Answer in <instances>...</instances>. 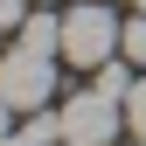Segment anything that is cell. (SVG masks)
Here are the masks:
<instances>
[{
	"label": "cell",
	"mask_w": 146,
	"mask_h": 146,
	"mask_svg": "<svg viewBox=\"0 0 146 146\" xmlns=\"http://www.w3.org/2000/svg\"><path fill=\"white\" fill-rule=\"evenodd\" d=\"M132 84H139V70H132V63H118V56H111V63H98V90H104V98H118V104H125V90H132Z\"/></svg>",
	"instance_id": "obj_5"
},
{
	"label": "cell",
	"mask_w": 146,
	"mask_h": 146,
	"mask_svg": "<svg viewBox=\"0 0 146 146\" xmlns=\"http://www.w3.org/2000/svg\"><path fill=\"white\" fill-rule=\"evenodd\" d=\"M56 111H63V146H111V139H118V125H125V104H118V98H104L98 84L77 90V98H63Z\"/></svg>",
	"instance_id": "obj_3"
},
{
	"label": "cell",
	"mask_w": 146,
	"mask_h": 146,
	"mask_svg": "<svg viewBox=\"0 0 146 146\" xmlns=\"http://www.w3.org/2000/svg\"><path fill=\"white\" fill-rule=\"evenodd\" d=\"M0 146H42V139H35V132H28V125H14V132H7V139H0Z\"/></svg>",
	"instance_id": "obj_9"
},
{
	"label": "cell",
	"mask_w": 146,
	"mask_h": 146,
	"mask_svg": "<svg viewBox=\"0 0 146 146\" xmlns=\"http://www.w3.org/2000/svg\"><path fill=\"white\" fill-rule=\"evenodd\" d=\"M0 98H7L21 118H28V111H49V98H56V56L14 42L7 56H0Z\"/></svg>",
	"instance_id": "obj_2"
},
{
	"label": "cell",
	"mask_w": 146,
	"mask_h": 146,
	"mask_svg": "<svg viewBox=\"0 0 146 146\" xmlns=\"http://www.w3.org/2000/svg\"><path fill=\"white\" fill-rule=\"evenodd\" d=\"M118 42H125V21H118L111 7H98V0L63 7V63L98 70V63H111V56H118Z\"/></svg>",
	"instance_id": "obj_1"
},
{
	"label": "cell",
	"mask_w": 146,
	"mask_h": 146,
	"mask_svg": "<svg viewBox=\"0 0 146 146\" xmlns=\"http://www.w3.org/2000/svg\"><path fill=\"white\" fill-rule=\"evenodd\" d=\"M132 7H139V14H146V0H132Z\"/></svg>",
	"instance_id": "obj_11"
},
{
	"label": "cell",
	"mask_w": 146,
	"mask_h": 146,
	"mask_svg": "<svg viewBox=\"0 0 146 146\" xmlns=\"http://www.w3.org/2000/svg\"><path fill=\"white\" fill-rule=\"evenodd\" d=\"M118 56H125V63H146V14H132V21H125V42H118Z\"/></svg>",
	"instance_id": "obj_6"
},
{
	"label": "cell",
	"mask_w": 146,
	"mask_h": 146,
	"mask_svg": "<svg viewBox=\"0 0 146 146\" xmlns=\"http://www.w3.org/2000/svg\"><path fill=\"white\" fill-rule=\"evenodd\" d=\"M139 146H146V139H139Z\"/></svg>",
	"instance_id": "obj_12"
},
{
	"label": "cell",
	"mask_w": 146,
	"mask_h": 146,
	"mask_svg": "<svg viewBox=\"0 0 146 146\" xmlns=\"http://www.w3.org/2000/svg\"><path fill=\"white\" fill-rule=\"evenodd\" d=\"M125 125H132V139H146V77L125 90Z\"/></svg>",
	"instance_id": "obj_7"
},
{
	"label": "cell",
	"mask_w": 146,
	"mask_h": 146,
	"mask_svg": "<svg viewBox=\"0 0 146 146\" xmlns=\"http://www.w3.org/2000/svg\"><path fill=\"white\" fill-rule=\"evenodd\" d=\"M14 118H21V111H14V104H7V98H0V139H7V132H14Z\"/></svg>",
	"instance_id": "obj_10"
},
{
	"label": "cell",
	"mask_w": 146,
	"mask_h": 146,
	"mask_svg": "<svg viewBox=\"0 0 146 146\" xmlns=\"http://www.w3.org/2000/svg\"><path fill=\"white\" fill-rule=\"evenodd\" d=\"M28 14H35V7H28V0H0V28H21V21H28Z\"/></svg>",
	"instance_id": "obj_8"
},
{
	"label": "cell",
	"mask_w": 146,
	"mask_h": 146,
	"mask_svg": "<svg viewBox=\"0 0 146 146\" xmlns=\"http://www.w3.org/2000/svg\"><path fill=\"white\" fill-rule=\"evenodd\" d=\"M21 42H28V49H49V56H63V14H28V21H21Z\"/></svg>",
	"instance_id": "obj_4"
}]
</instances>
